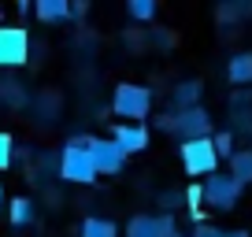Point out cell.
<instances>
[{
  "label": "cell",
  "mask_w": 252,
  "mask_h": 237,
  "mask_svg": "<svg viewBox=\"0 0 252 237\" xmlns=\"http://www.w3.org/2000/svg\"><path fill=\"white\" fill-rule=\"evenodd\" d=\"M189 237H226V230H222V226H212V222H197Z\"/></svg>",
  "instance_id": "ffe728a7"
},
{
  "label": "cell",
  "mask_w": 252,
  "mask_h": 237,
  "mask_svg": "<svg viewBox=\"0 0 252 237\" xmlns=\"http://www.w3.org/2000/svg\"><path fill=\"white\" fill-rule=\"evenodd\" d=\"M200 189H204V207H215V211H234L241 200V182H234L230 171H215L212 178L200 182Z\"/></svg>",
  "instance_id": "5b68a950"
},
{
  "label": "cell",
  "mask_w": 252,
  "mask_h": 237,
  "mask_svg": "<svg viewBox=\"0 0 252 237\" xmlns=\"http://www.w3.org/2000/svg\"><path fill=\"white\" fill-rule=\"evenodd\" d=\"M178 226H174L171 211L163 215H134L126 222V237H174Z\"/></svg>",
  "instance_id": "ba28073f"
},
{
  "label": "cell",
  "mask_w": 252,
  "mask_h": 237,
  "mask_svg": "<svg viewBox=\"0 0 252 237\" xmlns=\"http://www.w3.org/2000/svg\"><path fill=\"white\" fill-rule=\"evenodd\" d=\"M200 100V82L189 78V82H178V89H174V108L186 111V108H197Z\"/></svg>",
  "instance_id": "9a60e30c"
},
{
  "label": "cell",
  "mask_w": 252,
  "mask_h": 237,
  "mask_svg": "<svg viewBox=\"0 0 252 237\" xmlns=\"http://www.w3.org/2000/svg\"><path fill=\"white\" fill-rule=\"evenodd\" d=\"M174 237H189V234H174Z\"/></svg>",
  "instance_id": "cb8c5ba5"
},
{
  "label": "cell",
  "mask_w": 252,
  "mask_h": 237,
  "mask_svg": "<svg viewBox=\"0 0 252 237\" xmlns=\"http://www.w3.org/2000/svg\"><path fill=\"white\" fill-rule=\"evenodd\" d=\"M11 163H15V141L8 134H0V171H8Z\"/></svg>",
  "instance_id": "d6986e66"
},
{
  "label": "cell",
  "mask_w": 252,
  "mask_h": 237,
  "mask_svg": "<svg viewBox=\"0 0 252 237\" xmlns=\"http://www.w3.org/2000/svg\"><path fill=\"white\" fill-rule=\"evenodd\" d=\"M8 219H11V226H30V222L37 219L33 200L30 197H15V200H11V207H8Z\"/></svg>",
  "instance_id": "4fadbf2b"
},
{
  "label": "cell",
  "mask_w": 252,
  "mask_h": 237,
  "mask_svg": "<svg viewBox=\"0 0 252 237\" xmlns=\"http://www.w3.org/2000/svg\"><path fill=\"white\" fill-rule=\"evenodd\" d=\"M60 178L63 182H74V185H89L96 182V167L89 159V137L86 134H74L63 141L60 148Z\"/></svg>",
  "instance_id": "6da1fadb"
},
{
  "label": "cell",
  "mask_w": 252,
  "mask_h": 237,
  "mask_svg": "<svg viewBox=\"0 0 252 237\" xmlns=\"http://www.w3.org/2000/svg\"><path fill=\"white\" fill-rule=\"evenodd\" d=\"M226 78L234 86H252V52H237L226 63Z\"/></svg>",
  "instance_id": "8fae6325"
},
{
  "label": "cell",
  "mask_w": 252,
  "mask_h": 237,
  "mask_svg": "<svg viewBox=\"0 0 252 237\" xmlns=\"http://www.w3.org/2000/svg\"><path fill=\"white\" fill-rule=\"evenodd\" d=\"M0 207H4V189H0Z\"/></svg>",
  "instance_id": "603a6c76"
},
{
  "label": "cell",
  "mask_w": 252,
  "mask_h": 237,
  "mask_svg": "<svg viewBox=\"0 0 252 237\" xmlns=\"http://www.w3.org/2000/svg\"><path fill=\"white\" fill-rule=\"evenodd\" d=\"M212 148H215V156H219V159H230V156H234V134H230V130H215V134H212Z\"/></svg>",
  "instance_id": "2e32d148"
},
{
  "label": "cell",
  "mask_w": 252,
  "mask_h": 237,
  "mask_svg": "<svg viewBox=\"0 0 252 237\" xmlns=\"http://www.w3.org/2000/svg\"><path fill=\"white\" fill-rule=\"evenodd\" d=\"M226 237H249V230H226Z\"/></svg>",
  "instance_id": "7402d4cb"
},
{
  "label": "cell",
  "mask_w": 252,
  "mask_h": 237,
  "mask_svg": "<svg viewBox=\"0 0 252 237\" xmlns=\"http://www.w3.org/2000/svg\"><path fill=\"white\" fill-rule=\"evenodd\" d=\"M226 163H230V178L241 182V189H245V185H252V148H237Z\"/></svg>",
  "instance_id": "7c38bea8"
},
{
  "label": "cell",
  "mask_w": 252,
  "mask_h": 237,
  "mask_svg": "<svg viewBox=\"0 0 252 237\" xmlns=\"http://www.w3.org/2000/svg\"><path fill=\"white\" fill-rule=\"evenodd\" d=\"M111 141H115L126 156L145 152L149 148V126H145V122H119V126L111 130Z\"/></svg>",
  "instance_id": "9c48e42d"
},
{
  "label": "cell",
  "mask_w": 252,
  "mask_h": 237,
  "mask_svg": "<svg viewBox=\"0 0 252 237\" xmlns=\"http://www.w3.org/2000/svg\"><path fill=\"white\" fill-rule=\"evenodd\" d=\"M78 237H119V226L111 219H96V215H89V219L78 226Z\"/></svg>",
  "instance_id": "5bb4252c"
},
{
  "label": "cell",
  "mask_w": 252,
  "mask_h": 237,
  "mask_svg": "<svg viewBox=\"0 0 252 237\" xmlns=\"http://www.w3.org/2000/svg\"><path fill=\"white\" fill-rule=\"evenodd\" d=\"M30 59V33L19 23H0V67H23Z\"/></svg>",
  "instance_id": "8992f818"
},
{
  "label": "cell",
  "mask_w": 252,
  "mask_h": 237,
  "mask_svg": "<svg viewBox=\"0 0 252 237\" xmlns=\"http://www.w3.org/2000/svg\"><path fill=\"white\" fill-rule=\"evenodd\" d=\"M163 134H174L178 141H200V137H212V115L204 108H186V111H174V115H163L156 122Z\"/></svg>",
  "instance_id": "7a4b0ae2"
},
{
  "label": "cell",
  "mask_w": 252,
  "mask_h": 237,
  "mask_svg": "<svg viewBox=\"0 0 252 237\" xmlns=\"http://www.w3.org/2000/svg\"><path fill=\"white\" fill-rule=\"evenodd\" d=\"M126 11H130L137 23H149V19H156V0H130Z\"/></svg>",
  "instance_id": "e0dca14e"
},
{
  "label": "cell",
  "mask_w": 252,
  "mask_h": 237,
  "mask_svg": "<svg viewBox=\"0 0 252 237\" xmlns=\"http://www.w3.org/2000/svg\"><path fill=\"white\" fill-rule=\"evenodd\" d=\"M178 159L186 167L189 178H212L219 171V156L212 148V137H200V141H182L178 145Z\"/></svg>",
  "instance_id": "277c9868"
},
{
  "label": "cell",
  "mask_w": 252,
  "mask_h": 237,
  "mask_svg": "<svg viewBox=\"0 0 252 237\" xmlns=\"http://www.w3.org/2000/svg\"><path fill=\"white\" fill-rule=\"evenodd\" d=\"M111 111L119 118H130V122H141L152 111V89L149 86H134V82H123L111 96Z\"/></svg>",
  "instance_id": "3957f363"
},
{
  "label": "cell",
  "mask_w": 252,
  "mask_h": 237,
  "mask_svg": "<svg viewBox=\"0 0 252 237\" xmlns=\"http://www.w3.org/2000/svg\"><path fill=\"white\" fill-rule=\"evenodd\" d=\"M234 15H252V4H237V8H219V19L226 23V19H234Z\"/></svg>",
  "instance_id": "44dd1931"
},
{
  "label": "cell",
  "mask_w": 252,
  "mask_h": 237,
  "mask_svg": "<svg viewBox=\"0 0 252 237\" xmlns=\"http://www.w3.org/2000/svg\"><path fill=\"white\" fill-rule=\"evenodd\" d=\"M89 159H93L96 174H119L126 167V152L111 137H89Z\"/></svg>",
  "instance_id": "52a82bcc"
},
{
  "label": "cell",
  "mask_w": 252,
  "mask_h": 237,
  "mask_svg": "<svg viewBox=\"0 0 252 237\" xmlns=\"http://www.w3.org/2000/svg\"><path fill=\"white\" fill-rule=\"evenodd\" d=\"M33 15H37V23L56 26V23H71L74 11H71V0H37V4H33Z\"/></svg>",
  "instance_id": "30bf717a"
},
{
  "label": "cell",
  "mask_w": 252,
  "mask_h": 237,
  "mask_svg": "<svg viewBox=\"0 0 252 237\" xmlns=\"http://www.w3.org/2000/svg\"><path fill=\"white\" fill-rule=\"evenodd\" d=\"M186 204H189V215L200 222V215H204V189H200V185H189L186 189Z\"/></svg>",
  "instance_id": "ac0fdd59"
}]
</instances>
